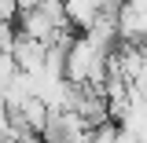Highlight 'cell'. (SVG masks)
Here are the masks:
<instances>
[{
	"instance_id": "6da1fadb",
	"label": "cell",
	"mask_w": 147,
	"mask_h": 143,
	"mask_svg": "<svg viewBox=\"0 0 147 143\" xmlns=\"http://www.w3.org/2000/svg\"><path fill=\"white\" fill-rule=\"evenodd\" d=\"M74 114H81L85 117V125L96 132V128H103L110 121V107H107V95H103V88H92V85H77V92H74Z\"/></svg>"
},
{
	"instance_id": "7a4b0ae2",
	"label": "cell",
	"mask_w": 147,
	"mask_h": 143,
	"mask_svg": "<svg viewBox=\"0 0 147 143\" xmlns=\"http://www.w3.org/2000/svg\"><path fill=\"white\" fill-rule=\"evenodd\" d=\"M11 55H15V62H18L22 73H40L44 62H48V44H44V40H33V37H26V33H18Z\"/></svg>"
},
{
	"instance_id": "3957f363",
	"label": "cell",
	"mask_w": 147,
	"mask_h": 143,
	"mask_svg": "<svg viewBox=\"0 0 147 143\" xmlns=\"http://www.w3.org/2000/svg\"><path fill=\"white\" fill-rule=\"evenodd\" d=\"M118 33H121V44H147V11H140L132 0H125L121 15H118Z\"/></svg>"
},
{
	"instance_id": "277c9868",
	"label": "cell",
	"mask_w": 147,
	"mask_h": 143,
	"mask_svg": "<svg viewBox=\"0 0 147 143\" xmlns=\"http://www.w3.org/2000/svg\"><path fill=\"white\" fill-rule=\"evenodd\" d=\"M18 77V62L11 52H0V92H7V85Z\"/></svg>"
},
{
	"instance_id": "5b68a950",
	"label": "cell",
	"mask_w": 147,
	"mask_h": 143,
	"mask_svg": "<svg viewBox=\"0 0 147 143\" xmlns=\"http://www.w3.org/2000/svg\"><path fill=\"white\" fill-rule=\"evenodd\" d=\"M0 22H18V0H0Z\"/></svg>"
},
{
	"instance_id": "8992f818",
	"label": "cell",
	"mask_w": 147,
	"mask_h": 143,
	"mask_svg": "<svg viewBox=\"0 0 147 143\" xmlns=\"http://www.w3.org/2000/svg\"><path fill=\"white\" fill-rule=\"evenodd\" d=\"M144 55H147V44H144Z\"/></svg>"
}]
</instances>
